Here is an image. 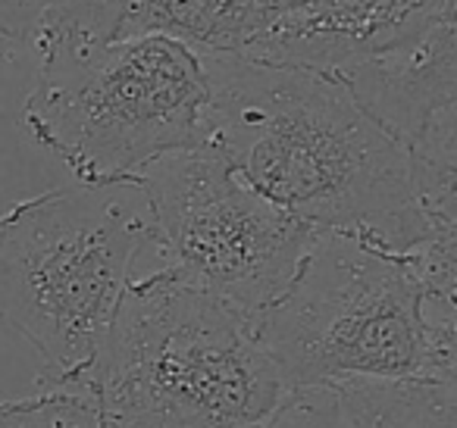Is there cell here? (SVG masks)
<instances>
[{"label":"cell","instance_id":"cell-1","mask_svg":"<svg viewBox=\"0 0 457 428\" xmlns=\"http://www.w3.org/2000/svg\"><path fill=\"white\" fill-rule=\"evenodd\" d=\"M204 147L248 188L317 232L413 253L457 247L426 222L407 151L354 101L336 72L201 54Z\"/></svg>","mask_w":457,"mask_h":428},{"label":"cell","instance_id":"cell-2","mask_svg":"<svg viewBox=\"0 0 457 428\" xmlns=\"http://www.w3.org/2000/svg\"><path fill=\"white\" fill-rule=\"evenodd\" d=\"M70 384L91 391L110 428H261L288 394L251 322L166 266L129 284Z\"/></svg>","mask_w":457,"mask_h":428},{"label":"cell","instance_id":"cell-3","mask_svg":"<svg viewBox=\"0 0 457 428\" xmlns=\"http://www.w3.org/2000/svg\"><path fill=\"white\" fill-rule=\"evenodd\" d=\"M22 126L79 185H135L207 135L201 54L172 38H38Z\"/></svg>","mask_w":457,"mask_h":428},{"label":"cell","instance_id":"cell-4","mask_svg":"<svg viewBox=\"0 0 457 428\" xmlns=\"http://www.w3.org/2000/svg\"><path fill=\"white\" fill-rule=\"evenodd\" d=\"M154 247L135 185H63L0 213V325L38 350L41 384H70L104 344Z\"/></svg>","mask_w":457,"mask_h":428},{"label":"cell","instance_id":"cell-5","mask_svg":"<svg viewBox=\"0 0 457 428\" xmlns=\"http://www.w3.org/2000/svg\"><path fill=\"white\" fill-rule=\"evenodd\" d=\"M288 391L379 378L454 382V344L426 325L417 259L354 235L317 232L279 297L251 319Z\"/></svg>","mask_w":457,"mask_h":428},{"label":"cell","instance_id":"cell-6","mask_svg":"<svg viewBox=\"0 0 457 428\" xmlns=\"http://www.w3.org/2000/svg\"><path fill=\"white\" fill-rule=\"evenodd\" d=\"M166 269L257 319L292 282L317 228L282 213L207 147L170 153L135 182Z\"/></svg>","mask_w":457,"mask_h":428},{"label":"cell","instance_id":"cell-7","mask_svg":"<svg viewBox=\"0 0 457 428\" xmlns=\"http://www.w3.org/2000/svg\"><path fill=\"white\" fill-rule=\"evenodd\" d=\"M304 7L307 0H57L32 41L160 35L195 54L254 57Z\"/></svg>","mask_w":457,"mask_h":428},{"label":"cell","instance_id":"cell-8","mask_svg":"<svg viewBox=\"0 0 457 428\" xmlns=\"http://www.w3.org/2000/svg\"><path fill=\"white\" fill-rule=\"evenodd\" d=\"M261 428H457V384L354 378L298 388Z\"/></svg>","mask_w":457,"mask_h":428},{"label":"cell","instance_id":"cell-9","mask_svg":"<svg viewBox=\"0 0 457 428\" xmlns=\"http://www.w3.org/2000/svg\"><path fill=\"white\" fill-rule=\"evenodd\" d=\"M0 428H110V422L82 384H41L29 397L0 400Z\"/></svg>","mask_w":457,"mask_h":428},{"label":"cell","instance_id":"cell-10","mask_svg":"<svg viewBox=\"0 0 457 428\" xmlns=\"http://www.w3.org/2000/svg\"><path fill=\"white\" fill-rule=\"evenodd\" d=\"M57 0H0V35L32 41Z\"/></svg>","mask_w":457,"mask_h":428}]
</instances>
